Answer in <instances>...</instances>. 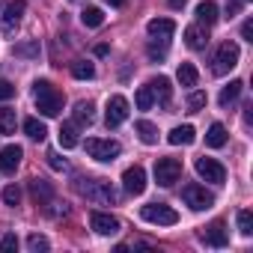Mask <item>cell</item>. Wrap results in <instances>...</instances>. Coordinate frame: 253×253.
Here are the masks:
<instances>
[{"instance_id":"obj_1","label":"cell","mask_w":253,"mask_h":253,"mask_svg":"<svg viewBox=\"0 0 253 253\" xmlns=\"http://www.w3.org/2000/svg\"><path fill=\"white\" fill-rule=\"evenodd\" d=\"M33 101H36L42 116H60L63 113V92L45 78L33 84Z\"/></svg>"},{"instance_id":"obj_2","label":"cell","mask_w":253,"mask_h":253,"mask_svg":"<svg viewBox=\"0 0 253 253\" xmlns=\"http://www.w3.org/2000/svg\"><path fill=\"white\" fill-rule=\"evenodd\" d=\"M78 191L89 203H95V206H113L116 203V191H113V185L107 179H81L78 182Z\"/></svg>"},{"instance_id":"obj_3","label":"cell","mask_w":253,"mask_h":253,"mask_svg":"<svg viewBox=\"0 0 253 253\" xmlns=\"http://www.w3.org/2000/svg\"><path fill=\"white\" fill-rule=\"evenodd\" d=\"M238 60H241L238 45H235V42H220V48H217L214 57H211V72H214V75H229V72L238 66Z\"/></svg>"},{"instance_id":"obj_4","label":"cell","mask_w":253,"mask_h":253,"mask_svg":"<svg viewBox=\"0 0 253 253\" xmlns=\"http://www.w3.org/2000/svg\"><path fill=\"white\" fill-rule=\"evenodd\" d=\"M140 217H143L146 223H158V226H173V223H179L176 209H170L167 203H149V206H143V209H140Z\"/></svg>"},{"instance_id":"obj_5","label":"cell","mask_w":253,"mask_h":253,"mask_svg":"<svg viewBox=\"0 0 253 253\" xmlns=\"http://www.w3.org/2000/svg\"><path fill=\"white\" fill-rule=\"evenodd\" d=\"M179 176H182V161H176V158H158V161H155V182H158L161 188L176 185Z\"/></svg>"},{"instance_id":"obj_6","label":"cell","mask_w":253,"mask_h":253,"mask_svg":"<svg viewBox=\"0 0 253 253\" xmlns=\"http://www.w3.org/2000/svg\"><path fill=\"white\" fill-rule=\"evenodd\" d=\"M182 200H185V206L194 209V211H206V209L214 206V194H209V191L200 188V185H185V188H182Z\"/></svg>"},{"instance_id":"obj_7","label":"cell","mask_w":253,"mask_h":253,"mask_svg":"<svg viewBox=\"0 0 253 253\" xmlns=\"http://www.w3.org/2000/svg\"><path fill=\"white\" fill-rule=\"evenodd\" d=\"M125 119H128V98H125V95H110L107 104H104L107 128H116V125H122Z\"/></svg>"},{"instance_id":"obj_8","label":"cell","mask_w":253,"mask_h":253,"mask_svg":"<svg viewBox=\"0 0 253 253\" xmlns=\"http://www.w3.org/2000/svg\"><path fill=\"white\" fill-rule=\"evenodd\" d=\"M86 152H89V158H95V161H113V158L122 152V146H119L116 140L89 137V140H86Z\"/></svg>"},{"instance_id":"obj_9","label":"cell","mask_w":253,"mask_h":253,"mask_svg":"<svg viewBox=\"0 0 253 253\" xmlns=\"http://www.w3.org/2000/svg\"><path fill=\"white\" fill-rule=\"evenodd\" d=\"M197 176L200 179H206V182H211V185H223L226 182V170H223V164L220 161H214V158H197Z\"/></svg>"},{"instance_id":"obj_10","label":"cell","mask_w":253,"mask_h":253,"mask_svg":"<svg viewBox=\"0 0 253 253\" xmlns=\"http://www.w3.org/2000/svg\"><path fill=\"white\" fill-rule=\"evenodd\" d=\"M24 9H27L24 0H9V3H3V9H0V24H3V30H6V33H12V30L18 27V21H21Z\"/></svg>"},{"instance_id":"obj_11","label":"cell","mask_w":253,"mask_h":253,"mask_svg":"<svg viewBox=\"0 0 253 253\" xmlns=\"http://www.w3.org/2000/svg\"><path fill=\"white\" fill-rule=\"evenodd\" d=\"M122 188L128 191L131 197H140L146 191V170L143 167H128L122 173Z\"/></svg>"},{"instance_id":"obj_12","label":"cell","mask_w":253,"mask_h":253,"mask_svg":"<svg viewBox=\"0 0 253 253\" xmlns=\"http://www.w3.org/2000/svg\"><path fill=\"white\" fill-rule=\"evenodd\" d=\"M146 30H149V36H152L155 42H170L173 33H176V21H173V18H152V21L146 24Z\"/></svg>"},{"instance_id":"obj_13","label":"cell","mask_w":253,"mask_h":253,"mask_svg":"<svg viewBox=\"0 0 253 253\" xmlns=\"http://www.w3.org/2000/svg\"><path fill=\"white\" fill-rule=\"evenodd\" d=\"M89 226L98 232V235H116L119 232V220L107 211H92L89 214Z\"/></svg>"},{"instance_id":"obj_14","label":"cell","mask_w":253,"mask_h":253,"mask_svg":"<svg viewBox=\"0 0 253 253\" xmlns=\"http://www.w3.org/2000/svg\"><path fill=\"white\" fill-rule=\"evenodd\" d=\"M200 241H206V244H211V247H223V244L229 241V232H226V226H223L220 220H214V223H209V226L200 232Z\"/></svg>"},{"instance_id":"obj_15","label":"cell","mask_w":253,"mask_h":253,"mask_svg":"<svg viewBox=\"0 0 253 253\" xmlns=\"http://www.w3.org/2000/svg\"><path fill=\"white\" fill-rule=\"evenodd\" d=\"M21 155H24L21 146H3L0 149V173H15L21 164Z\"/></svg>"},{"instance_id":"obj_16","label":"cell","mask_w":253,"mask_h":253,"mask_svg":"<svg viewBox=\"0 0 253 253\" xmlns=\"http://www.w3.org/2000/svg\"><path fill=\"white\" fill-rule=\"evenodd\" d=\"M206 42H209V27H203V24L185 27V45H188L191 51H203Z\"/></svg>"},{"instance_id":"obj_17","label":"cell","mask_w":253,"mask_h":253,"mask_svg":"<svg viewBox=\"0 0 253 253\" xmlns=\"http://www.w3.org/2000/svg\"><path fill=\"white\" fill-rule=\"evenodd\" d=\"M146 86H149V92H152V98H155V101H161V104H170V98H173V86H170V78L158 75V78H152Z\"/></svg>"},{"instance_id":"obj_18","label":"cell","mask_w":253,"mask_h":253,"mask_svg":"<svg viewBox=\"0 0 253 253\" xmlns=\"http://www.w3.org/2000/svg\"><path fill=\"white\" fill-rule=\"evenodd\" d=\"M167 140L173 146H191L197 140V131H194V125H176V128L167 134Z\"/></svg>"},{"instance_id":"obj_19","label":"cell","mask_w":253,"mask_h":253,"mask_svg":"<svg viewBox=\"0 0 253 253\" xmlns=\"http://www.w3.org/2000/svg\"><path fill=\"white\" fill-rule=\"evenodd\" d=\"M30 194H33V200H36L39 206H48V203L54 200V188H51L45 179H33V182H30Z\"/></svg>"},{"instance_id":"obj_20","label":"cell","mask_w":253,"mask_h":253,"mask_svg":"<svg viewBox=\"0 0 253 253\" xmlns=\"http://www.w3.org/2000/svg\"><path fill=\"white\" fill-rule=\"evenodd\" d=\"M214 21H217V3H211V0H203V3L197 6V24L211 27Z\"/></svg>"},{"instance_id":"obj_21","label":"cell","mask_w":253,"mask_h":253,"mask_svg":"<svg viewBox=\"0 0 253 253\" xmlns=\"http://www.w3.org/2000/svg\"><path fill=\"white\" fill-rule=\"evenodd\" d=\"M57 137H60V146H63V149H75V146H78V125H75V122H63Z\"/></svg>"},{"instance_id":"obj_22","label":"cell","mask_w":253,"mask_h":253,"mask_svg":"<svg viewBox=\"0 0 253 253\" xmlns=\"http://www.w3.org/2000/svg\"><path fill=\"white\" fill-rule=\"evenodd\" d=\"M95 122V107L92 101H78L75 104V125H92Z\"/></svg>"},{"instance_id":"obj_23","label":"cell","mask_w":253,"mask_h":253,"mask_svg":"<svg viewBox=\"0 0 253 253\" xmlns=\"http://www.w3.org/2000/svg\"><path fill=\"white\" fill-rule=\"evenodd\" d=\"M24 131H27V137H30V140H39V143L48 137V128H45V122H42V119H36V116L24 119Z\"/></svg>"},{"instance_id":"obj_24","label":"cell","mask_w":253,"mask_h":253,"mask_svg":"<svg viewBox=\"0 0 253 253\" xmlns=\"http://www.w3.org/2000/svg\"><path fill=\"white\" fill-rule=\"evenodd\" d=\"M226 137H229V134H226V128H223L220 122H211V128L206 131V143H209L211 149H220V146L226 143Z\"/></svg>"},{"instance_id":"obj_25","label":"cell","mask_w":253,"mask_h":253,"mask_svg":"<svg viewBox=\"0 0 253 253\" xmlns=\"http://www.w3.org/2000/svg\"><path fill=\"white\" fill-rule=\"evenodd\" d=\"M241 89H244V84H241V81H229V86H223V89H220V95H217L220 107H229V104L241 95Z\"/></svg>"},{"instance_id":"obj_26","label":"cell","mask_w":253,"mask_h":253,"mask_svg":"<svg viewBox=\"0 0 253 253\" xmlns=\"http://www.w3.org/2000/svg\"><path fill=\"white\" fill-rule=\"evenodd\" d=\"M134 128H137V134H140V140H143L146 146H155V143H158V128H155V125H152V122H146V119H140V122L134 125Z\"/></svg>"},{"instance_id":"obj_27","label":"cell","mask_w":253,"mask_h":253,"mask_svg":"<svg viewBox=\"0 0 253 253\" xmlns=\"http://www.w3.org/2000/svg\"><path fill=\"white\" fill-rule=\"evenodd\" d=\"M176 78H179V84H182V86H197L200 72L194 69V63H182V66H179V72H176Z\"/></svg>"},{"instance_id":"obj_28","label":"cell","mask_w":253,"mask_h":253,"mask_svg":"<svg viewBox=\"0 0 253 253\" xmlns=\"http://www.w3.org/2000/svg\"><path fill=\"white\" fill-rule=\"evenodd\" d=\"M15 110L12 107H0V134H15Z\"/></svg>"},{"instance_id":"obj_29","label":"cell","mask_w":253,"mask_h":253,"mask_svg":"<svg viewBox=\"0 0 253 253\" xmlns=\"http://www.w3.org/2000/svg\"><path fill=\"white\" fill-rule=\"evenodd\" d=\"M81 21H84V27H101L104 24V12L98 6H86L81 12Z\"/></svg>"},{"instance_id":"obj_30","label":"cell","mask_w":253,"mask_h":253,"mask_svg":"<svg viewBox=\"0 0 253 253\" xmlns=\"http://www.w3.org/2000/svg\"><path fill=\"white\" fill-rule=\"evenodd\" d=\"M72 75H75L78 81H92V78H95V66L86 63V60H78V63L72 66Z\"/></svg>"},{"instance_id":"obj_31","label":"cell","mask_w":253,"mask_h":253,"mask_svg":"<svg viewBox=\"0 0 253 253\" xmlns=\"http://www.w3.org/2000/svg\"><path fill=\"white\" fill-rule=\"evenodd\" d=\"M134 101H137V107H140V110H149L155 98H152V92H149V86H140V89H137V95H134Z\"/></svg>"},{"instance_id":"obj_32","label":"cell","mask_w":253,"mask_h":253,"mask_svg":"<svg viewBox=\"0 0 253 253\" xmlns=\"http://www.w3.org/2000/svg\"><path fill=\"white\" fill-rule=\"evenodd\" d=\"M238 232L241 235H250L253 232V214L250 211H238Z\"/></svg>"},{"instance_id":"obj_33","label":"cell","mask_w":253,"mask_h":253,"mask_svg":"<svg viewBox=\"0 0 253 253\" xmlns=\"http://www.w3.org/2000/svg\"><path fill=\"white\" fill-rule=\"evenodd\" d=\"M27 247H30L33 253H39V250H48L51 244H48V238H45V235H39V232H33V235L27 238Z\"/></svg>"},{"instance_id":"obj_34","label":"cell","mask_w":253,"mask_h":253,"mask_svg":"<svg viewBox=\"0 0 253 253\" xmlns=\"http://www.w3.org/2000/svg\"><path fill=\"white\" fill-rule=\"evenodd\" d=\"M12 54H15V57H36V54H39V45H36V42L15 45V48H12Z\"/></svg>"},{"instance_id":"obj_35","label":"cell","mask_w":253,"mask_h":253,"mask_svg":"<svg viewBox=\"0 0 253 253\" xmlns=\"http://www.w3.org/2000/svg\"><path fill=\"white\" fill-rule=\"evenodd\" d=\"M3 203H6V206H18V203H21V191H18L15 185H6V188H3Z\"/></svg>"},{"instance_id":"obj_36","label":"cell","mask_w":253,"mask_h":253,"mask_svg":"<svg viewBox=\"0 0 253 253\" xmlns=\"http://www.w3.org/2000/svg\"><path fill=\"white\" fill-rule=\"evenodd\" d=\"M164 57H167V42L158 45V42L152 39V42H149V60H164Z\"/></svg>"},{"instance_id":"obj_37","label":"cell","mask_w":253,"mask_h":253,"mask_svg":"<svg viewBox=\"0 0 253 253\" xmlns=\"http://www.w3.org/2000/svg\"><path fill=\"white\" fill-rule=\"evenodd\" d=\"M188 107L197 113L200 107H206V92H191V98H188Z\"/></svg>"},{"instance_id":"obj_38","label":"cell","mask_w":253,"mask_h":253,"mask_svg":"<svg viewBox=\"0 0 253 253\" xmlns=\"http://www.w3.org/2000/svg\"><path fill=\"white\" fill-rule=\"evenodd\" d=\"M15 95V86L6 81V78H0V101H6V98H12Z\"/></svg>"},{"instance_id":"obj_39","label":"cell","mask_w":253,"mask_h":253,"mask_svg":"<svg viewBox=\"0 0 253 253\" xmlns=\"http://www.w3.org/2000/svg\"><path fill=\"white\" fill-rule=\"evenodd\" d=\"M6 250H18V238L15 235H3V238H0V253H6Z\"/></svg>"},{"instance_id":"obj_40","label":"cell","mask_w":253,"mask_h":253,"mask_svg":"<svg viewBox=\"0 0 253 253\" xmlns=\"http://www.w3.org/2000/svg\"><path fill=\"white\" fill-rule=\"evenodd\" d=\"M48 164H51L54 170H66V161H63L57 152H48Z\"/></svg>"},{"instance_id":"obj_41","label":"cell","mask_w":253,"mask_h":253,"mask_svg":"<svg viewBox=\"0 0 253 253\" xmlns=\"http://www.w3.org/2000/svg\"><path fill=\"white\" fill-rule=\"evenodd\" d=\"M241 36H244L247 42H253V21H250V18H247V21L241 24Z\"/></svg>"},{"instance_id":"obj_42","label":"cell","mask_w":253,"mask_h":253,"mask_svg":"<svg viewBox=\"0 0 253 253\" xmlns=\"http://www.w3.org/2000/svg\"><path fill=\"white\" fill-rule=\"evenodd\" d=\"M167 3H170V6H173V9H182V6H185V3H188V0H167Z\"/></svg>"},{"instance_id":"obj_43","label":"cell","mask_w":253,"mask_h":253,"mask_svg":"<svg viewBox=\"0 0 253 253\" xmlns=\"http://www.w3.org/2000/svg\"><path fill=\"white\" fill-rule=\"evenodd\" d=\"M107 3H110V6H125L128 0H107Z\"/></svg>"}]
</instances>
